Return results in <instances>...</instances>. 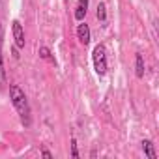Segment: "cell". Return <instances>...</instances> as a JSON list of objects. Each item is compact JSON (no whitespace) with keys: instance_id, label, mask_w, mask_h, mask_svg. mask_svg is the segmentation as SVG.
<instances>
[{"instance_id":"ba28073f","label":"cell","mask_w":159,"mask_h":159,"mask_svg":"<svg viewBox=\"0 0 159 159\" xmlns=\"http://www.w3.org/2000/svg\"><path fill=\"white\" fill-rule=\"evenodd\" d=\"M135 75H137L139 79L144 77V58H142L140 52L135 54Z\"/></svg>"},{"instance_id":"6da1fadb","label":"cell","mask_w":159,"mask_h":159,"mask_svg":"<svg viewBox=\"0 0 159 159\" xmlns=\"http://www.w3.org/2000/svg\"><path fill=\"white\" fill-rule=\"evenodd\" d=\"M10 98H11V103L17 109L21 120H23V124L25 125H30V105H28V99H26L25 92L21 90V86L11 84L10 86Z\"/></svg>"},{"instance_id":"8fae6325","label":"cell","mask_w":159,"mask_h":159,"mask_svg":"<svg viewBox=\"0 0 159 159\" xmlns=\"http://www.w3.org/2000/svg\"><path fill=\"white\" fill-rule=\"evenodd\" d=\"M71 157L79 159V150H77V140L75 139H71Z\"/></svg>"},{"instance_id":"9c48e42d","label":"cell","mask_w":159,"mask_h":159,"mask_svg":"<svg viewBox=\"0 0 159 159\" xmlns=\"http://www.w3.org/2000/svg\"><path fill=\"white\" fill-rule=\"evenodd\" d=\"M98 19H99V23H105L107 21V6L103 4V2H99L98 4Z\"/></svg>"},{"instance_id":"3957f363","label":"cell","mask_w":159,"mask_h":159,"mask_svg":"<svg viewBox=\"0 0 159 159\" xmlns=\"http://www.w3.org/2000/svg\"><path fill=\"white\" fill-rule=\"evenodd\" d=\"M11 34H13V39H15V47L17 49H25V30H23V25L15 19L11 23Z\"/></svg>"},{"instance_id":"5b68a950","label":"cell","mask_w":159,"mask_h":159,"mask_svg":"<svg viewBox=\"0 0 159 159\" xmlns=\"http://www.w3.org/2000/svg\"><path fill=\"white\" fill-rule=\"evenodd\" d=\"M77 38H79V41H81L83 45H88L90 43V26L86 23H83V25L77 26Z\"/></svg>"},{"instance_id":"7c38bea8","label":"cell","mask_w":159,"mask_h":159,"mask_svg":"<svg viewBox=\"0 0 159 159\" xmlns=\"http://www.w3.org/2000/svg\"><path fill=\"white\" fill-rule=\"evenodd\" d=\"M41 155H43V157H49V159L52 157V153H51L49 150H43V152H41Z\"/></svg>"},{"instance_id":"30bf717a","label":"cell","mask_w":159,"mask_h":159,"mask_svg":"<svg viewBox=\"0 0 159 159\" xmlns=\"http://www.w3.org/2000/svg\"><path fill=\"white\" fill-rule=\"evenodd\" d=\"M39 56H41L43 60H51V62H54V58L51 56V51H49L47 47H39Z\"/></svg>"},{"instance_id":"277c9868","label":"cell","mask_w":159,"mask_h":159,"mask_svg":"<svg viewBox=\"0 0 159 159\" xmlns=\"http://www.w3.org/2000/svg\"><path fill=\"white\" fill-rule=\"evenodd\" d=\"M2 39H4V28L2 21H0V88L6 84V67H4V54H2Z\"/></svg>"},{"instance_id":"7a4b0ae2","label":"cell","mask_w":159,"mask_h":159,"mask_svg":"<svg viewBox=\"0 0 159 159\" xmlns=\"http://www.w3.org/2000/svg\"><path fill=\"white\" fill-rule=\"evenodd\" d=\"M92 60H94V69H96L98 77H103L107 73V51H105V45L103 43H98L94 47Z\"/></svg>"},{"instance_id":"52a82bcc","label":"cell","mask_w":159,"mask_h":159,"mask_svg":"<svg viewBox=\"0 0 159 159\" xmlns=\"http://www.w3.org/2000/svg\"><path fill=\"white\" fill-rule=\"evenodd\" d=\"M88 2H90V0H79V4H77V8H75V19H77V21H83V19L86 17Z\"/></svg>"},{"instance_id":"8992f818","label":"cell","mask_w":159,"mask_h":159,"mask_svg":"<svg viewBox=\"0 0 159 159\" xmlns=\"http://www.w3.org/2000/svg\"><path fill=\"white\" fill-rule=\"evenodd\" d=\"M140 144H142V152H144V155H146L148 159H157V153H155V146H153V142H152L150 139H144Z\"/></svg>"}]
</instances>
